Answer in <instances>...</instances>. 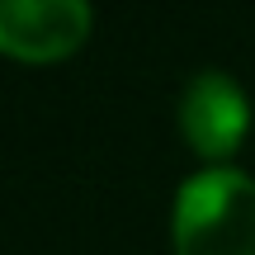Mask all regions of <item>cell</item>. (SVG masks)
Segmentation results:
<instances>
[{
  "instance_id": "6da1fadb",
  "label": "cell",
  "mask_w": 255,
  "mask_h": 255,
  "mask_svg": "<svg viewBox=\"0 0 255 255\" xmlns=\"http://www.w3.org/2000/svg\"><path fill=\"white\" fill-rule=\"evenodd\" d=\"M175 255H255V180L232 165L199 170L175 199Z\"/></svg>"
},
{
  "instance_id": "7a4b0ae2",
  "label": "cell",
  "mask_w": 255,
  "mask_h": 255,
  "mask_svg": "<svg viewBox=\"0 0 255 255\" xmlns=\"http://www.w3.org/2000/svg\"><path fill=\"white\" fill-rule=\"evenodd\" d=\"M90 38V0H0V52L62 62Z\"/></svg>"
},
{
  "instance_id": "3957f363",
  "label": "cell",
  "mask_w": 255,
  "mask_h": 255,
  "mask_svg": "<svg viewBox=\"0 0 255 255\" xmlns=\"http://www.w3.org/2000/svg\"><path fill=\"white\" fill-rule=\"evenodd\" d=\"M180 128L184 142L203 156V161H227L251 128V104L241 95V85L222 71H199L184 85L180 100Z\"/></svg>"
}]
</instances>
